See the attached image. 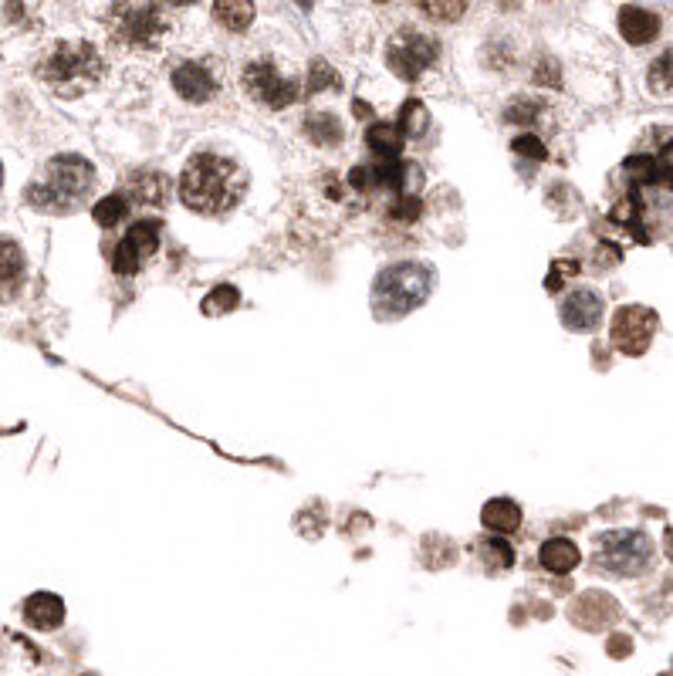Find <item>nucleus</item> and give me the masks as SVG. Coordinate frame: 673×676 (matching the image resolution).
Segmentation results:
<instances>
[{"mask_svg": "<svg viewBox=\"0 0 673 676\" xmlns=\"http://www.w3.org/2000/svg\"><path fill=\"white\" fill-rule=\"evenodd\" d=\"M247 173L234 159L217 153H197L180 176V200L197 213H227L241 203Z\"/></svg>", "mask_w": 673, "mask_h": 676, "instance_id": "1", "label": "nucleus"}, {"mask_svg": "<svg viewBox=\"0 0 673 676\" xmlns=\"http://www.w3.org/2000/svg\"><path fill=\"white\" fill-rule=\"evenodd\" d=\"M34 75L58 99H78L102 82L105 58L92 41H58L41 55Z\"/></svg>", "mask_w": 673, "mask_h": 676, "instance_id": "2", "label": "nucleus"}, {"mask_svg": "<svg viewBox=\"0 0 673 676\" xmlns=\"http://www.w3.org/2000/svg\"><path fill=\"white\" fill-rule=\"evenodd\" d=\"M112 38L129 51L156 55L176 34V11L166 4H115L109 11Z\"/></svg>", "mask_w": 673, "mask_h": 676, "instance_id": "3", "label": "nucleus"}, {"mask_svg": "<svg viewBox=\"0 0 673 676\" xmlns=\"http://www.w3.org/2000/svg\"><path fill=\"white\" fill-rule=\"evenodd\" d=\"M95 190V169L82 156H55L44 169V180L31 183L28 200L41 210H75L92 197Z\"/></svg>", "mask_w": 673, "mask_h": 676, "instance_id": "4", "label": "nucleus"}, {"mask_svg": "<svg viewBox=\"0 0 673 676\" xmlns=\"http://www.w3.org/2000/svg\"><path fill=\"white\" fill-rule=\"evenodd\" d=\"M433 291V271L427 264L403 261L379 271L373 284V308L379 318H400L420 308Z\"/></svg>", "mask_w": 673, "mask_h": 676, "instance_id": "5", "label": "nucleus"}, {"mask_svg": "<svg viewBox=\"0 0 673 676\" xmlns=\"http://www.w3.org/2000/svg\"><path fill=\"white\" fill-rule=\"evenodd\" d=\"M596 565L619 578H636L653 565V541L636 528L606 531L596 545Z\"/></svg>", "mask_w": 673, "mask_h": 676, "instance_id": "6", "label": "nucleus"}, {"mask_svg": "<svg viewBox=\"0 0 673 676\" xmlns=\"http://www.w3.org/2000/svg\"><path fill=\"white\" fill-rule=\"evenodd\" d=\"M241 85L254 102L268 109H288L301 99V85L291 75H285L271 58H251L241 71Z\"/></svg>", "mask_w": 673, "mask_h": 676, "instance_id": "7", "label": "nucleus"}, {"mask_svg": "<svg viewBox=\"0 0 673 676\" xmlns=\"http://www.w3.org/2000/svg\"><path fill=\"white\" fill-rule=\"evenodd\" d=\"M440 58V44L437 38L423 31H400L386 48V61L403 82H420L427 71L437 65Z\"/></svg>", "mask_w": 673, "mask_h": 676, "instance_id": "8", "label": "nucleus"}, {"mask_svg": "<svg viewBox=\"0 0 673 676\" xmlns=\"http://www.w3.org/2000/svg\"><path fill=\"white\" fill-rule=\"evenodd\" d=\"M170 82L183 102L207 105V102H214L220 95V88H224V68H220V61H214V58H187L173 68Z\"/></svg>", "mask_w": 673, "mask_h": 676, "instance_id": "9", "label": "nucleus"}, {"mask_svg": "<svg viewBox=\"0 0 673 676\" xmlns=\"http://www.w3.org/2000/svg\"><path fill=\"white\" fill-rule=\"evenodd\" d=\"M657 332V315L643 305H626L613 318V345L626 355H643Z\"/></svg>", "mask_w": 673, "mask_h": 676, "instance_id": "10", "label": "nucleus"}, {"mask_svg": "<svg viewBox=\"0 0 673 676\" xmlns=\"http://www.w3.org/2000/svg\"><path fill=\"white\" fill-rule=\"evenodd\" d=\"M159 251V224L156 220H139L126 230V237L119 240L112 257L115 274H136L143 268V261H149Z\"/></svg>", "mask_w": 673, "mask_h": 676, "instance_id": "11", "label": "nucleus"}, {"mask_svg": "<svg viewBox=\"0 0 673 676\" xmlns=\"http://www.w3.org/2000/svg\"><path fill=\"white\" fill-rule=\"evenodd\" d=\"M126 200L139 207H166L170 203V176L159 169H139L126 180Z\"/></svg>", "mask_w": 673, "mask_h": 676, "instance_id": "12", "label": "nucleus"}, {"mask_svg": "<svg viewBox=\"0 0 673 676\" xmlns=\"http://www.w3.org/2000/svg\"><path fill=\"white\" fill-rule=\"evenodd\" d=\"M559 311H562V322L569 325L572 332H592V328L602 322V298L589 288L572 291V295H565Z\"/></svg>", "mask_w": 673, "mask_h": 676, "instance_id": "13", "label": "nucleus"}, {"mask_svg": "<svg viewBox=\"0 0 673 676\" xmlns=\"http://www.w3.org/2000/svg\"><path fill=\"white\" fill-rule=\"evenodd\" d=\"M24 622L31 629H58L65 622V602L55 592H34L24 602Z\"/></svg>", "mask_w": 673, "mask_h": 676, "instance_id": "14", "label": "nucleus"}, {"mask_svg": "<svg viewBox=\"0 0 673 676\" xmlns=\"http://www.w3.org/2000/svg\"><path fill=\"white\" fill-rule=\"evenodd\" d=\"M619 34L630 44H636V48L650 44L660 34V17L653 11H643V7H623L619 11Z\"/></svg>", "mask_w": 673, "mask_h": 676, "instance_id": "15", "label": "nucleus"}, {"mask_svg": "<svg viewBox=\"0 0 673 676\" xmlns=\"http://www.w3.org/2000/svg\"><path fill=\"white\" fill-rule=\"evenodd\" d=\"M481 521H484V528L498 531V535H508V531L521 528V507L511 501V497H494V501L484 504Z\"/></svg>", "mask_w": 673, "mask_h": 676, "instance_id": "16", "label": "nucleus"}, {"mask_svg": "<svg viewBox=\"0 0 673 676\" xmlns=\"http://www.w3.org/2000/svg\"><path fill=\"white\" fill-rule=\"evenodd\" d=\"M538 558H542V565L548 568V572H555V575H565V572H572L575 565H579V548H575V541H569V538H548L545 545H542V551H538Z\"/></svg>", "mask_w": 673, "mask_h": 676, "instance_id": "17", "label": "nucleus"}, {"mask_svg": "<svg viewBox=\"0 0 673 676\" xmlns=\"http://www.w3.org/2000/svg\"><path fill=\"white\" fill-rule=\"evenodd\" d=\"M403 129L393 126V122H376V126H369V136H366V146L373 149L376 156H386V159H396L403 149Z\"/></svg>", "mask_w": 673, "mask_h": 676, "instance_id": "18", "label": "nucleus"}, {"mask_svg": "<svg viewBox=\"0 0 673 676\" xmlns=\"http://www.w3.org/2000/svg\"><path fill=\"white\" fill-rule=\"evenodd\" d=\"M305 136L315 142V146H339L342 142V122L335 119L332 112H312L305 119Z\"/></svg>", "mask_w": 673, "mask_h": 676, "instance_id": "19", "label": "nucleus"}, {"mask_svg": "<svg viewBox=\"0 0 673 676\" xmlns=\"http://www.w3.org/2000/svg\"><path fill=\"white\" fill-rule=\"evenodd\" d=\"M214 17L227 31H247L254 21V4H247V0H224V4H214Z\"/></svg>", "mask_w": 673, "mask_h": 676, "instance_id": "20", "label": "nucleus"}, {"mask_svg": "<svg viewBox=\"0 0 673 676\" xmlns=\"http://www.w3.org/2000/svg\"><path fill=\"white\" fill-rule=\"evenodd\" d=\"M646 85H650L653 95H673V48L663 51V55L650 65Z\"/></svg>", "mask_w": 673, "mask_h": 676, "instance_id": "21", "label": "nucleus"}, {"mask_svg": "<svg viewBox=\"0 0 673 676\" xmlns=\"http://www.w3.org/2000/svg\"><path fill=\"white\" fill-rule=\"evenodd\" d=\"M477 551H481V558H484L487 568H498V572H501V568L515 565V548H511L508 541H501V538H484Z\"/></svg>", "mask_w": 673, "mask_h": 676, "instance_id": "22", "label": "nucleus"}, {"mask_svg": "<svg viewBox=\"0 0 673 676\" xmlns=\"http://www.w3.org/2000/svg\"><path fill=\"white\" fill-rule=\"evenodd\" d=\"M126 213H129V200L122 197V193H112V197H105L102 203H95L92 217L99 227H115Z\"/></svg>", "mask_w": 673, "mask_h": 676, "instance_id": "23", "label": "nucleus"}, {"mask_svg": "<svg viewBox=\"0 0 673 676\" xmlns=\"http://www.w3.org/2000/svg\"><path fill=\"white\" fill-rule=\"evenodd\" d=\"M427 109H423V102H416V99H410L400 109V129H403V136L406 139H420L423 132H427Z\"/></svg>", "mask_w": 673, "mask_h": 676, "instance_id": "24", "label": "nucleus"}, {"mask_svg": "<svg viewBox=\"0 0 673 676\" xmlns=\"http://www.w3.org/2000/svg\"><path fill=\"white\" fill-rule=\"evenodd\" d=\"M332 88H339V75L332 71V65L329 61H312V68H308V95L332 92Z\"/></svg>", "mask_w": 673, "mask_h": 676, "instance_id": "25", "label": "nucleus"}, {"mask_svg": "<svg viewBox=\"0 0 673 676\" xmlns=\"http://www.w3.org/2000/svg\"><path fill=\"white\" fill-rule=\"evenodd\" d=\"M241 305V295H237V288H230V284H220V288H214L207 295V301H203V311L207 315H220V311H230Z\"/></svg>", "mask_w": 673, "mask_h": 676, "instance_id": "26", "label": "nucleus"}, {"mask_svg": "<svg viewBox=\"0 0 673 676\" xmlns=\"http://www.w3.org/2000/svg\"><path fill=\"white\" fill-rule=\"evenodd\" d=\"M545 105L538 99H515L508 105V112H504V119L508 122H535L538 115H542Z\"/></svg>", "mask_w": 673, "mask_h": 676, "instance_id": "27", "label": "nucleus"}, {"mask_svg": "<svg viewBox=\"0 0 673 676\" xmlns=\"http://www.w3.org/2000/svg\"><path fill=\"white\" fill-rule=\"evenodd\" d=\"M423 213V203L420 197H396V203L389 207V217L400 220V224H413L416 217Z\"/></svg>", "mask_w": 673, "mask_h": 676, "instance_id": "28", "label": "nucleus"}, {"mask_svg": "<svg viewBox=\"0 0 673 676\" xmlns=\"http://www.w3.org/2000/svg\"><path fill=\"white\" fill-rule=\"evenodd\" d=\"M511 149H515L518 156H528V159H535V163H542V159L548 156V149H545V142L538 139V136H518L515 142H511Z\"/></svg>", "mask_w": 673, "mask_h": 676, "instance_id": "29", "label": "nucleus"}, {"mask_svg": "<svg viewBox=\"0 0 673 676\" xmlns=\"http://www.w3.org/2000/svg\"><path fill=\"white\" fill-rule=\"evenodd\" d=\"M21 271H24V257H21V251H17L14 240H7L4 244V281H14Z\"/></svg>", "mask_w": 673, "mask_h": 676, "instance_id": "30", "label": "nucleus"}, {"mask_svg": "<svg viewBox=\"0 0 673 676\" xmlns=\"http://www.w3.org/2000/svg\"><path fill=\"white\" fill-rule=\"evenodd\" d=\"M423 14L444 17V21H454V17L464 14V4H447V7H440V4H423Z\"/></svg>", "mask_w": 673, "mask_h": 676, "instance_id": "31", "label": "nucleus"}, {"mask_svg": "<svg viewBox=\"0 0 673 676\" xmlns=\"http://www.w3.org/2000/svg\"><path fill=\"white\" fill-rule=\"evenodd\" d=\"M660 166H663V173H667L670 180H673V142H667V146H663V153H660Z\"/></svg>", "mask_w": 673, "mask_h": 676, "instance_id": "32", "label": "nucleus"}, {"mask_svg": "<svg viewBox=\"0 0 673 676\" xmlns=\"http://www.w3.org/2000/svg\"><path fill=\"white\" fill-rule=\"evenodd\" d=\"M663 541H667V555L673 558V528L667 531V538H663Z\"/></svg>", "mask_w": 673, "mask_h": 676, "instance_id": "33", "label": "nucleus"}]
</instances>
